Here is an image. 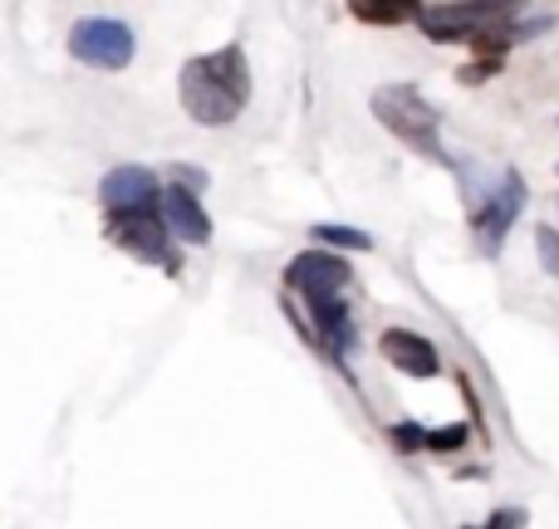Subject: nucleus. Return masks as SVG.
Listing matches in <instances>:
<instances>
[{
  "mask_svg": "<svg viewBox=\"0 0 559 529\" xmlns=\"http://www.w3.org/2000/svg\"><path fill=\"white\" fill-rule=\"evenodd\" d=\"M177 94H182L187 118L206 128H226L241 118V108L251 104V64H246L241 45H226L216 55L187 59L182 79H177Z\"/></svg>",
  "mask_w": 559,
  "mask_h": 529,
  "instance_id": "obj_1",
  "label": "nucleus"
},
{
  "mask_svg": "<svg viewBox=\"0 0 559 529\" xmlns=\"http://www.w3.org/2000/svg\"><path fill=\"white\" fill-rule=\"evenodd\" d=\"M373 118L423 157H442V118L413 84H383L373 94Z\"/></svg>",
  "mask_w": 559,
  "mask_h": 529,
  "instance_id": "obj_2",
  "label": "nucleus"
},
{
  "mask_svg": "<svg viewBox=\"0 0 559 529\" xmlns=\"http://www.w3.org/2000/svg\"><path fill=\"white\" fill-rule=\"evenodd\" d=\"M525 5L531 0H452V5H423L413 25L437 45H452V39H476L496 25H511Z\"/></svg>",
  "mask_w": 559,
  "mask_h": 529,
  "instance_id": "obj_3",
  "label": "nucleus"
},
{
  "mask_svg": "<svg viewBox=\"0 0 559 529\" xmlns=\"http://www.w3.org/2000/svg\"><path fill=\"white\" fill-rule=\"evenodd\" d=\"M133 29L123 25V20H79L74 29H69V55L79 59V64H94V69H128L133 64Z\"/></svg>",
  "mask_w": 559,
  "mask_h": 529,
  "instance_id": "obj_4",
  "label": "nucleus"
},
{
  "mask_svg": "<svg viewBox=\"0 0 559 529\" xmlns=\"http://www.w3.org/2000/svg\"><path fill=\"white\" fill-rule=\"evenodd\" d=\"M525 212V177L521 172H506L496 182V192L486 196L481 206H472V236L481 245V255H501L506 231L515 226V216Z\"/></svg>",
  "mask_w": 559,
  "mask_h": 529,
  "instance_id": "obj_5",
  "label": "nucleus"
},
{
  "mask_svg": "<svg viewBox=\"0 0 559 529\" xmlns=\"http://www.w3.org/2000/svg\"><path fill=\"white\" fill-rule=\"evenodd\" d=\"M108 236H114V245H123V251H133L138 261H147V265H163L167 275H177V255H173V245H167V226H163V216H157V206L153 212H123V216H114V226H108Z\"/></svg>",
  "mask_w": 559,
  "mask_h": 529,
  "instance_id": "obj_6",
  "label": "nucleus"
},
{
  "mask_svg": "<svg viewBox=\"0 0 559 529\" xmlns=\"http://www.w3.org/2000/svg\"><path fill=\"white\" fill-rule=\"evenodd\" d=\"M285 285H289V294L314 299V294H344V289L354 285V275H348V265L338 261V255L305 251L285 265Z\"/></svg>",
  "mask_w": 559,
  "mask_h": 529,
  "instance_id": "obj_7",
  "label": "nucleus"
},
{
  "mask_svg": "<svg viewBox=\"0 0 559 529\" xmlns=\"http://www.w3.org/2000/svg\"><path fill=\"white\" fill-rule=\"evenodd\" d=\"M157 216H163V226L173 236H182L187 245H206L212 241V216L202 212V196L192 192V187L173 182L157 192Z\"/></svg>",
  "mask_w": 559,
  "mask_h": 529,
  "instance_id": "obj_8",
  "label": "nucleus"
},
{
  "mask_svg": "<svg viewBox=\"0 0 559 529\" xmlns=\"http://www.w3.org/2000/svg\"><path fill=\"white\" fill-rule=\"evenodd\" d=\"M157 177L147 172V167H114V172L104 177V187H98V196H104L108 216H123V212H153L157 206Z\"/></svg>",
  "mask_w": 559,
  "mask_h": 529,
  "instance_id": "obj_9",
  "label": "nucleus"
},
{
  "mask_svg": "<svg viewBox=\"0 0 559 529\" xmlns=\"http://www.w3.org/2000/svg\"><path fill=\"white\" fill-rule=\"evenodd\" d=\"M378 348H383L388 363H393L397 373H407V377H437L442 373L437 348L427 344L423 334H413V328H388V334L378 338Z\"/></svg>",
  "mask_w": 559,
  "mask_h": 529,
  "instance_id": "obj_10",
  "label": "nucleus"
},
{
  "mask_svg": "<svg viewBox=\"0 0 559 529\" xmlns=\"http://www.w3.org/2000/svg\"><path fill=\"white\" fill-rule=\"evenodd\" d=\"M309 314H314V324H319V344L334 358H344L348 348H354V318H348L344 294H314L309 299Z\"/></svg>",
  "mask_w": 559,
  "mask_h": 529,
  "instance_id": "obj_11",
  "label": "nucleus"
},
{
  "mask_svg": "<svg viewBox=\"0 0 559 529\" xmlns=\"http://www.w3.org/2000/svg\"><path fill=\"white\" fill-rule=\"evenodd\" d=\"M348 10L364 25H413L423 0H348Z\"/></svg>",
  "mask_w": 559,
  "mask_h": 529,
  "instance_id": "obj_12",
  "label": "nucleus"
},
{
  "mask_svg": "<svg viewBox=\"0 0 559 529\" xmlns=\"http://www.w3.org/2000/svg\"><path fill=\"white\" fill-rule=\"evenodd\" d=\"M314 245H338V251H373V236L354 226H314Z\"/></svg>",
  "mask_w": 559,
  "mask_h": 529,
  "instance_id": "obj_13",
  "label": "nucleus"
},
{
  "mask_svg": "<svg viewBox=\"0 0 559 529\" xmlns=\"http://www.w3.org/2000/svg\"><path fill=\"white\" fill-rule=\"evenodd\" d=\"M466 426L456 422V426H432V432H427V452H462L466 446Z\"/></svg>",
  "mask_w": 559,
  "mask_h": 529,
  "instance_id": "obj_14",
  "label": "nucleus"
},
{
  "mask_svg": "<svg viewBox=\"0 0 559 529\" xmlns=\"http://www.w3.org/2000/svg\"><path fill=\"white\" fill-rule=\"evenodd\" d=\"M535 251H540V265L559 279V231L555 226H535Z\"/></svg>",
  "mask_w": 559,
  "mask_h": 529,
  "instance_id": "obj_15",
  "label": "nucleus"
},
{
  "mask_svg": "<svg viewBox=\"0 0 559 529\" xmlns=\"http://www.w3.org/2000/svg\"><path fill=\"white\" fill-rule=\"evenodd\" d=\"M393 446H397V452H423V446H427V426L397 422V426H393Z\"/></svg>",
  "mask_w": 559,
  "mask_h": 529,
  "instance_id": "obj_16",
  "label": "nucleus"
},
{
  "mask_svg": "<svg viewBox=\"0 0 559 529\" xmlns=\"http://www.w3.org/2000/svg\"><path fill=\"white\" fill-rule=\"evenodd\" d=\"M466 529H525V510H496L486 525H466Z\"/></svg>",
  "mask_w": 559,
  "mask_h": 529,
  "instance_id": "obj_17",
  "label": "nucleus"
},
{
  "mask_svg": "<svg viewBox=\"0 0 559 529\" xmlns=\"http://www.w3.org/2000/svg\"><path fill=\"white\" fill-rule=\"evenodd\" d=\"M496 69H501V59H486V64H462V69H456V79H462V84H481V79H491Z\"/></svg>",
  "mask_w": 559,
  "mask_h": 529,
  "instance_id": "obj_18",
  "label": "nucleus"
}]
</instances>
